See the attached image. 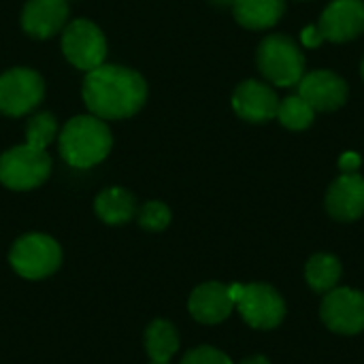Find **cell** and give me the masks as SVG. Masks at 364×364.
<instances>
[{"mask_svg": "<svg viewBox=\"0 0 364 364\" xmlns=\"http://www.w3.org/2000/svg\"><path fill=\"white\" fill-rule=\"evenodd\" d=\"M139 224L147 230H164L171 224V209L164 203H145L139 211Z\"/></svg>", "mask_w": 364, "mask_h": 364, "instance_id": "7402d4cb", "label": "cell"}, {"mask_svg": "<svg viewBox=\"0 0 364 364\" xmlns=\"http://www.w3.org/2000/svg\"><path fill=\"white\" fill-rule=\"evenodd\" d=\"M358 166H360V156L354 154V151H346V154L341 156V160H339V168H341L343 173H356Z\"/></svg>", "mask_w": 364, "mask_h": 364, "instance_id": "d4e9b609", "label": "cell"}, {"mask_svg": "<svg viewBox=\"0 0 364 364\" xmlns=\"http://www.w3.org/2000/svg\"><path fill=\"white\" fill-rule=\"evenodd\" d=\"M145 348H147L151 363H168L173 354L179 350V337L173 324L164 320L151 322L145 333Z\"/></svg>", "mask_w": 364, "mask_h": 364, "instance_id": "ac0fdd59", "label": "cell"}, {"mask_svg": "<svg viewBox=\"0 0 364 364\" xmlns=\"http://www.w3.org/2000/svg\"><path fill=\"white\" fill-rule=\"evenodd\" d=\"M324 41L348 43L364 32V0H333L318 23Z\"/></svg>", "mask_w": 364, "mask_h": 364, "instance_id": "8fae6325", "label": "cell"}, {"mask_svg": "<svg viewBox=\"0 0 364 364\" xmlns=\"http://www.w3.org/2000/svg\"><path fill=\"white\" fill-rule=\"evenodd\" d=\"M299 96L314 109V111H337L348 100V83L333 70H314L303 75L296 83Z\"/></svg>", "mask_w": 364, "mask_h": 364, "instance_id": "30bf717a", "label": "cell"}, {"mask_svg": "<svg viewBox=\"0 0 364 364\" xmlns=\"http://www.w3.org/2000/svg\"><path fill=\"white\" fill-rule=\"evenodd\" d=\"M314 117H316V111L299 94L279 100L277 119L288 130H305L314 124Z\"/></svg>", "mask_w": 364, "mask_h": 364, "instance_id": "ffe728a7", "label": "cell"}, {"mask_svg": "<svg viewBox=\"0 0 364 364\" xmlns=\"http://www.w3.org/2000/svg\"><path fill=\"white\" fill-rule=\"evenodd\" d=\"M235 303L230 301L228 286L220 282H209L198 286L190 296V314L203 324H218L226 320Z\"/></svg>", "mask_w": 364, "mask_h": 364, "instance_id": "9a60e30c", "label": "cell"}, {"mask_svg": "<svg viewBox=\"0 0 364 364\" xmlns=\"http://www.w3.org/2000/svg\"><path fill=\"white\" fill-rule=\"evenodd\" d=\"M213 4H220V6H232V0H211Z\"/></svg>", "mask_w": 364, "mask_h": 364, "instance_id": "4316f807", "label": "cell"}, {"mask_svg": "<svg viewBox=\"0 0 364 364\" xmlns=\"http://www.w3.org/2000/svg\"><path fill=\"white\" fill-rule=\"evenodd\" d=\"M301 43L305 47H309V49H314V47H320L324 43V36H322V32H320L318 26H307L301 32Z\"/></svg>", "mask_w": 364, "mask_h": 364, "instance_id": "cb8c5ba5", "label": "cell"}, {"mask_svg": "<svg viewBox=\"0 0 364 364\" xmlns=\"http://www.w3.org/2000/svg\"><path fill=\"white\" fill-rule=\"evenodd\" d=\"M241 364H271L264 356H254V358H250V360H243Z\"/></svg>", "mask_w": 364, "mask_h": 364, "instance_id": "484cf974", "label": "cell"}, {"mask_svg": "<svg viewBox=\"0 0 364 364\" xmlns=\"http://www.w3.org/2000/svg\"><path fill=\"white\" fill-rule=\"evenodd\" d=\"M45 98V81L32 68H11L0 75V113L21 117L32 113Z\"/></svg>", "mask_w": 364, "mask_h": 364, "instance_id": "5b68a950", "label": "cell"}, {"mask_svg": "<svg viewBox=\"0 0 364 364\" xmlns=\"http://www.w3.org/2000/svg\"><path fill=\"white\" fill-rule=\"evenodd\" d=\"M151 364H168V363H151Z\"/></svg>", "mask_w": 364, "mask_h": 364, "instance_id": "f1b7e54d", "label": "cell"}, {"mask_svg": "<svg viewBox=\"0 0 364 364\" xmlns=\"http://www.w3.org/2000/svg\"><path fill=\"white\" fill-rule=\"evenodd\" d=\"M232 109L241 119L252 124H262L277 117L279 98L275 90L264 81L247 79L237 85L232 94Z\"/></svg>", "mask_w": 364, "mask_h": 364, "instance_id": "7c38bea8", "label": "cell"}, {"mask_svg": "<svg viewBox=\"0 0 364 364\" xmlns=\"http://www.w3.org/2000/svg\"><path fill=\"white\" fill-rule=\"evenodd\" d=\"M326 209L339 222H354L364 213V179L358 173H343L326 194Z\"/></svg>", "mask_w": 364, "mask_h": 364, "instance_id": "5bb4252c", "label": "cell"}, {"mask_svg": "<svg viewBox=\"0 0 364 364\" xmlns=\"http://www.w3.org/2000/svg\"><path fill=\"white\" fill-rule=\"evenodd\" d=\"M11 267L26 279L51 275L62 262L60 245L47 235H26L15 241L9 254Z\"/></svg>", "mask_w": 364, "mask_h": 364, "instance_id": "52a82bcc", "label": "cell"}, {"mask_svg": "<svg viewBox=\"0 0 364 364\" xmlns=\"http://www.w3.org/2000/svg\"><path fill=\"white\" fill-rule=\"evenodd\" d=\"M81 94L92 115L100 119H128L143 109L147 83L128 66L100 64L85 73Z\"/></svg>", "mask_w": 364, "mask_h": 364, "instance_id": "6da1fadb", "label": "cell"}, {"mask_svg": "<svg viewBox=\"0 0 364 364\" xmlns=\"http://www.w3.org/2000/svg\"><path fill=\"white\" fill-rule=\"evenodd\" d=\"M62 51L75 68L90 73L105 64L107 38L94 21L75 19L62 30Z\"/></svg>", "mask_w": 364, "mask_h": 364, "instance_id": "8992f818", "label": "cell"}, {"mask_svg": "<svg viewBox=\"0 0 364 364\" xmlns=\"http://www.w3.org/2000/svg\"><path fill=\"white\" fill-rule=\"evenodd\" d=\"M363 79H364V60H363Z\"/></svg>", "mask_w": 364, "mask_h": 364, "instance_id": "83f0119b", "label": "cell"}, {"mask_svg": "<svg viewBox=\"0 0 364 364\" xmlns=\"http://www.w3.org/2000/svg\"><path fill=\"white\" fill-rule=\"evenodd\" d=\"M96 215L107 224H126L136 213L134 196L124 188H107L96 196Z\"/></svg>", "mask_w": 364, "mask_h": 364, "instance_id": "e0dca14e", "label": "cell"}, {"mask_svg": "<svg viewBox=\"0 0 364 364\" xmlns=\"http://www.w3.org/2000/svg\"><path fill=\"white\" fill-rule=\"evenodd\" d=\"M305 277L316 292H331L341 277V264L331 254H316L305 267Z\"/></svg>", "mask_w": 364, "mask_h": 364, "instance_id": "d6986e66", "label": "cell"}, {"mask_svg": "<svg viewBox=\"0 0 364 364\" xmlns=\"http://www.w3.org/2000/svg\"><path fill=\"white\" fill-rule=\"evenodd\" d=\"M51 175V158L47 149L28 143L15 145L0 156V181L9 190L26 192L47 181Z\"/></svg>", "mask_w": 364, "mask_h": 364, "instance_id": "277c9868", "label": "cell"}, {"mask_svg": "<svg viewBox=\"0 0 364 364\" xmlns=\"http://www.w3.org/2000/svg\"><path fill=\"white\" fill-rule=\"evenodd\" d=\"M237 307L243 316V320L252 328H275L286 316L284 299L277 294L275 288L267 284H250L243 286L241 299L237 301Z\"/></svg>", "mask_w": 364, "mask_h": 364, "instance_id": "ba28073f", "label": "cell"}, {"mask_svg": "<svg viewBox=\"0 0 364 364\" xmlns=\"http://www.w3.org/2000/svg\"><path fill=\"white\" fill-rule=\"evenodd\" d=\"M258 68L267 81L279 87L296 85L305 75V55L286 34H269L258 45Z\"/></svg>", "mask_w": 364, "mask_h": 364, "instance_id": "3957f363", "label": "cell"}, {"mask_svg": "<svg viewBox=\"0 0 364 364\" xmlns=\"http://www.w3.org/2000/svg\"><path fill=\"white\" fill-rule=\"evenodd\" d=\"M58 136V122L51 113H36L26 124V143L38 149H47Z\"/></svg>", "mask_w": 364, "mask_h": 364, "instance_id": "44dd1931", "label": "cell"}, {"mask_svg": "<svg viewBox=\"0 0 364 364\" xmlns=\"http://www.w3.org/2000/svg\"><path fill=\"white\" fill-rule=\"evenodd\" d=\"M181 364H232L230 358L226 354H222L220 350L215 348H209V346H203V348H196L192 352H188L183 356Z\"/></svg>", "mask_w": 364, "mask_h": 364, "instance_id": "603a6c76", "label": "cell"}, {"mask_svg": "<svg viewBox=\"0 0 364 364\" xmlns=\"http://www.w3.org/2000/svg\"><path fill=\"white\" fill-rule=\"evenodd\" d=\"M62 158L75 168H92L100 164L113 145V136L105 119L96 115H77L58 134Z\"/></svg>", "mask_w": 364, "mask_h": 364, "instance_id": "7a4b0ae2", "label": "cell"}, {"mask_svg": "<svg viewBox=\"0 0 364 364\" xmlns=\"http://www.w3.org/2000/svg\"><path fill=\"white\" fill-rule=\"evenodd\" d=\"M232 13L243 28L267 30L286 13V0H232Z\"/></svg>", "mask_w": 364, "mask_h": 364, "instance_id": "2e32d148", "label": "cell"}, {"mask_svg": "<svg viewBox=\"0 0 364 364\" xmlns=\"http://www.w3.org/2000/svg\"><path fill=\"white\" fill-rule=\"evenodd\" d=\"M68 0H28L21 11V28L34 38H49L66 28Z\"/></svg>", "mask_w": 364, "mask_h": 364, "instance_id": "4fadbf2b", "label": "cell"}, {"mask_svg": "<svg viewBox=\"0 0 364 364\" xmlns=\"http://www.w3.org/2000/svg\"><path fill=\"white\" fill-rule=\"evenodd\" d=\"M320 316L333 333L356 335L364 331V294L352 288L331 290L322 301Z\"/></svg>", "mask_w": 364, "mask_h": 364, "instance_id": "9c48e42d", "label": "cell"}]
</instances>
